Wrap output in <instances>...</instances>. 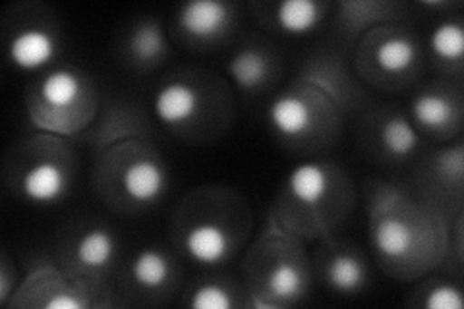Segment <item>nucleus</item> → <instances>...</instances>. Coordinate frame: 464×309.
I'll list each match as a JSON object with an SVG mask.
<instances>
[{"label":"nucleus","mask_w":464,"mask_h":309,"mask_svg":"<svg viewBox=\"0 0 464 309\" xmlns=\"http://www.w3.org/2000/svg\"><path fill=\"white\" fill-rule=\"evenodd\" d=\"M462 107L460 85L441 80L416 92L406 114L424 140L451 141L462 130Z\"/></svg>","instance_id":"14"},{"label":"nucleus","mask_w":464,"mask_h":309,"mask_svg":"<svg viewBox=\"0 0 464 309\" xmlns=\"http://www.w3.org/2000/svg\"><path fill=\"white\" fill-rule=\"evenodd\" d=\"M250 230V209L235 191L203 188L182 199L172 220V244L190 263L213 269L237 257Z\"/></svg>","instance_id":"3"},{"label":"nucleus","mask_w":464,"mask_h":309,"mask_svg":"<svg viewBox=\"0 0 464 309\" xmlns=\"http://www.w3.org/2000/svg\"><path fill=\"white\" fill-rule=\"evenodd\" d=\"M329 5L317 0H285L273 6L271 24L283 35L306 37L322 27Z\"/></svg>","instance_id":"22"},{"label":"nucleus","mask_w":464,"mask_h":309,"mask_svg":"<svg viewBox=\"0 0 464 309\" xmlns=\"http://www.w3.org/2000/svg\"><path fill=\"white\" fill-rule=\"evenodd\" d=\"M422 70V47L418 37L395 22L377 25L362 35L354 76L377 90H401L416 82Z\"/></svg>","instance_id":"10"},{"label":"nucleus","mask_w":464,"mask_h":309,"mask_svg":"<svg viewBox=\"0 0 464 309\" xmlns=\"http://www.w3.org/2000/svg\"><path fill=\"white\" fill-rule=\"evenodd\" d=\"M344 107L308 76L275 95L267 107L273 136L290 151L317 155L339 138Z\"/></svg>","instance_id":"4"},{"label":"nucleus","mask_w":464,"mask_h":309,"mask_svg":"<svg viewBox=\"0 0 464 309\" xmlns=\"http://www.w3.org/2000/svg\"><path fill=\"white\" fill-rule=\"evenodd\" d=\"M312 261L304 242L279 228L267 230L244 259V283L257 307H288L312 288Z\"/></svg>","instance_id":"7"},{"label":"nucleus","mask_w":464,"mask_h":309,"mask_svg":"<svg viewBox=\"0 0 464 309\" xmlns=\"http://www.w3.org/2000/svg\"><path fill=\"white\" fill-rule=\"evenodd\" d=\"M122 61L138 72H153L161 68L170 56V43L163 24L153 18L136 22L124 34Z\"/></svg>","instance_id":"21"},{"label":"nucleus","mask_w":464,"mask_h":309,"mask_svg":"<svg viewBox=\"0 0 464 309\" xmlns=\"http://www.w3.org/2000/svg\"><path fill=\"white\" fill-rule=\"evenodd\" d=\"M430 54L443 78H460L464 56V27L459 18L441 20L431 29L428 41Z\"/></svg>","instance_id":"23"},{"label":"nucleus","mask_w":464,"mask_h":309,"mask_svg":"<svg viewBox=\"0 0 464 309\" xmlns=\"http://www.w3.org/2000/svg\"><path fill=\"white\" fill-rule=\"evenodd\" d=\"M155 121L180 140H211L228 126V87L208 73H174L157 87L151 101Z\"/></svg>","instance_id":"5"},{"label":"nucleus","mask_w":464,"mask_h":309,"mask_svg":"<svg viewBox=\"0 0 464 309\" xmlns=\"http://www.w3.org/2000/svg\"><path fill=\"white\" fill-rule=\"evenodd\" d=\"M244 298L248 300V292L217 276L196 283L188 292V305L194 309H230L244 305Z\"/></svg>","instance_id":"25"},{"label":"nucleus","mask_w":464,"mask_h":309,"mask_svg":"<svg viewBox=\"0 0 464 309\" xmlns=\"http://www.w3.org/2000/svg\"><path fill=\"white\" fill-rule=\"evenodd\" d=\"M95 186L114 211H143L167 196L170 179L163 157L143 140H126L99 153Z\"/></svg>","instance_id":"6"},{"label":"nucleus","mask_w":464,"mask_h":309,"mask_svg":"<svg viewBox=\"0 0 464 309\" xmlns=\"http://www.w3.org/2000/svg\"><path fill=\"white\" fill-rule=\"evenodd\" d=\"M354 203V186L341 167L308 159L288 172L269 220L300 242H322L337 234Z\"/></svg>","instance_id":"2"},{"label":"nucleus","mask_w":464,"mask_h":309,"mask_svg":"<svg viewBox=\"0 0 464 309\" xmlns=\"http://www.w3.org/2000/svg\"><path fill=\"white\" fill-rule=\"evenodd\" d=\"M424 281L418 283L412 292L414 302L409 305H420L426 309H462V288L447 276H422Z\"/></svg>","instance_id":"26"},{"label":"nucleus","mask_w":464,"mask_h":309,"mask_svg":"<svg viewBox=\"0 0 464 309\" xmlns=\"http://www.w3.org/2000/svg\"><path fill=\"white\" fill-rule=\"evenodd\" d=\"M20 285H18V273L12 269V265L3 257V265H0V304L8 305L10 298L16 296Z\"/></svg>","instance_id":"27"},{"label":"nucleus","mask_w":464,"mask_h":309,"mask_svg":"<svg viewBox=\"0 0 464 309\" xmlns=\"http://www.w3.org/2000/svg\"><path fill=\"white\" fill-rule=\"evenodd\" d=\"M124 290L141 300L172 296L180 283L179 261L165 247H141L122 267Z\"/></svg>","instance_id":"17"},{"label":"nucleus","mask_w":464,"mask_h":309,"mask_svg":"<svg viewBox=\"0 0 464 309\" xmlns=\"http://www.w3.org/2000/svg\"><path fill=\"white\" fill-rule=\"evenodd\" d=\"M366 211L373 259L389 276L414 283L443 267L451 225L447 213L412 186L368 184Z\"/></svg>","instance_id":"1"},{"label":"nucleus","mask_w":464,"mask_h":309,"mask_svg":"<svg viewBox=\"0 0 464 309\" xmlns=\"http://www.w3.org/2000/svg\"><path fill=\"white\" fill-rule=\"evenodd\" d=\"M360 141L370 157L385 165H404L422 151L424 138L411 122L409 114L393 107L372 109L362 119Z\"/></svg>","instance_id":"13"},{"label":"nucleus","mask_w":464,"mask_h":309,"mask_svg":"<svg viewBox=\"0 0 464 309\" xmlns=\"http://www.w3.org/2000/svg\"><path fill=\"white\" fill-rule=\"evenodd\" d=\"M225 70L238 93L266 95L281 78V56L267 43L252 41L232 53Z\"/></svg>","instance_id":"18"},{"label":"nucleus","mask_w":464,"mask_h":309,"mask_svg":"<svg viewBox=\"0 0 464 309\" xmlns=\"http://www.w3.org/2000/svg\"><path fill=\"white\" fill-rule=\"evenodd\" d=\"M10 64L27 73L49 72L61 54V35L45 22H27L18 25L6 43Z\"/></svg>","instance_id":"20"},{"label":"nucleus","mask_w":464,"mask_h":309,"mask_svg":"<svg viewBox=\"0 0 464 309\" xmlns=\"http://www.w3.org/2000/svg\"><path fill=\"white\" fill-rule=\"evenodd\" d=\"M312 271L327 290L339 296H356L370 285V261L362 249L351 242L335 240L333 237L322 240Z\"/></svg>","instance_id":"16"},{"label":"nucleus","mask_w":464,"mask_h":309,"mask_svg":"<svg viewBox=\"0 0 464 309\" xmlns=\"http://www.w3.org/2000/svg\"><path fill=\"white\" fill-rule=\"evenodd\" d=\"M121 244L112 228L85 225L72 232L58 247L56 265L87 281L109 286V278L119 267Z\"/></svg>","instance_id":"12"},{"label":"nucleus","mask_w":464,"mask_h":309,"mask_svg":"<svg viewBox=\"0 0 464 309\" xmlns=\"http://www.w3.org/2000/svg\"><path fill=\"white\" fill-rule=\"evenodd\" d=\"M238 10L223 0H192L179 8L174 35L190 49H209L225 43L238 25Z\"/></svg>","instance_id":"15"},{"label":"nucleus","mask_w":464,"mask_h":309,"mask_svg":"<svg viewBox=\"0 0 464 309\" xmlns=\"http://www.w3.org/2000/svg\"><path fill=\"white\" fill-rule=\"evenodd\" d=\"M399 5L393 3H344L341 5L339 24L351 35H364L370 29L397 22Z\"/></svg>","instance_id":"24"},{"label":"nucleus","mask_w":464,"mask_h":309,"mask_svg":"<svg viewBox=\"0 0 464 309\" xmlns=\"http://www.w3.org/2000/svg\"><path fill=\"white\" fill-rule=\"evenodd\" d=\"M416 184L412 186L420 196L431 201L435 208L447 213V205L455 203L460 209L462 196V143L443 147L431 153L416 169Z\"/></svg>","instance_id":"19"},{"label":"nucleus","mask_w":464,"mask_h":309,"mask_svg":"<svg viewBox=\"0 0 464 309\" xmlns=\"http://www.w3.org/2000/svg\"><path fill=\"white\" fill-rule=\"evenodd\" d=\"M16 194L35 208H53L74 186L76 160L68 140L41 134L24 141L14 163Z\"/></svg>","instance_id":"9"},{"label":"nucleus","mask_w":464,"mask_h":309,"mask_svg":"<svg viewBox=\"0 0 464 309\" xmlns=\"http://www.w3.org/2000/svg\"><path fill=\"white\" fill-rule=\"evenodd\" d=\"M111 288L82 278L66 269H56L54 265L37 267L24 278L12 305L43 307V309H85L103 305L97 296H107Z\"/></svg>","instance_id":"11"},{"label":"nucleus","mask_w":464,"mask_h":309,"mask_svg":"<svg viewBox=\"0 0 464 309\" xmlns=\"http://www.w3.org/2000/svg\"><path fill=\"white\" fill-rule=\"evenodd\" d=\"M27 116L39 134L70 140L90 130L99 114L95 82L70 66H54L27 93Z\"/></svg>","instance_id":"8"}]
</instances>
